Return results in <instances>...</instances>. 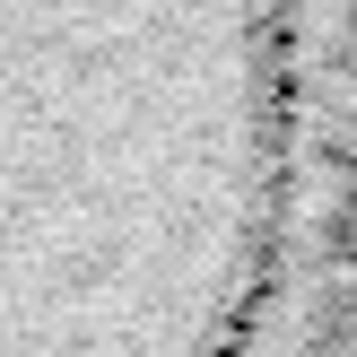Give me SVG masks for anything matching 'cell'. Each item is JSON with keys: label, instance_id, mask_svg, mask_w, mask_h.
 Segmentation results:
<instances>
[{"label": "cell", "instance_id": "7a4b0ae2", "mask_svg": "<svg viewBox=\"0 0 357 357\" xmlns=\"http://www.w3.org/2000/svg\"><path fill=\"white\" fill-rule=\"evenodd\" d=\"M288 209L244 357H357V0H279Z\"/></svg>", "mask_w": 357, "mask_h": 357}, {"label": "cell", "instance_id": "6da1fadb", "mask_svg": "<svg viewBox=\"0 0 357 357\" xmlns=\"http://www.w3.org/2000/svg\"><path fill=\"white\" fill-rule=\"evenodd\" d=\"M279 209V0H0V357H244Z\"/></svg>", "mask_w": 357, "mask_h": 357}]
</instances>
